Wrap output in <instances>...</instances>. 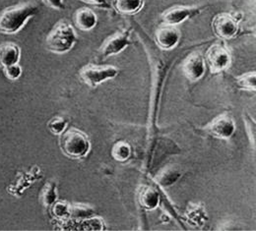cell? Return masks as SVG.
<instances>
[{
    "label": "cell",
    "mask_w": 256,
    "mask_h": 231,
    "mask_svg": "<svg viewBox=\"0 0 256 231\" xmlns=\"http://www.w3.org/2000/svg\"><path fill=\"white\" fill-rule=\"evenodd\" d=\"M40 11L36 4L27 2L4 9L0 13V33H19Z\"/></svg>",
    "instance_id": "obj_1"
},
{
    "label": "cell",
    "mask_w": 256,
    "mask_h": 231,
    "mask_svg": "<svg viewBox=\"0 0 256 231\" xmlns=\"http://www.w3.org/2000/svg\"><path fill=\"white\" fill-rule=\"evenodd\" d=\"M78 37L73 27L66 21L56 24L46 39V48L56 54H64L70 51L77 43Z\"/></svg>",
    "instance_id": "obj_2"
},
{
    "label": "cell",
    "mask_w": 256,
    "mask_h": 231,
    "mask_svg": "<svg viewBox=\"0 0 256 231\" xmlns=\"http://www.w3.org/2000/svg\"><path fill=\"white\" fill-rule=\"evenodd\" d=\"M60 147L66 157L77 160L87 156L91 145L85 133L76 128H70L60 134Z\"/></svg>",
    "instance_id": "obj_3"
},
{
    "label": "cell",
    "mask_w": 256,
    "mask_h": 231,
    "mask_svg": "<svg viewBox=\"0 0 256 231\" xmlns=\"http://www.w3.org/2000/svg\"><path fill=\"white\" fill-rule=\"evenodd\" d=\"M120 73L118 67L112 65H96L88 64L83 67L80 72L81 80L89 87L95 89L102 83L116 78Z\"/></svg>",
    "instance_id": "obj_4"
},
{
    "label": "cell",
    "mask_w": 256,
    "mask_h": 231,
    "mask_svg": "<svg viewBox=\"0 0 256 231\" xmlns=\"http://www.w3.org/2000/svg\"><path fill=\"white\" fill-rule=\"evenodd\" d=\"M130 43V32L128 30L114 33L112 35L108 37L100 47V60H104L110 56L118 54L124 48H126Z\"/></svg>",
    "instance_id": "obj_5"
},
{
    "label": "cell",
    "mask_w": 256,
    "mask_h": 231,
    "mask_svg": "<svg viewBox=\"0 0 256 231\" xmlns=\"http://www.w3.org/2000/svg\"><path fill=\"white\" fill-rule=\"evenodd\" d=\"M205 63L208 64L211 73H220L230 64V53L221 43L211 45L205 54Z\"/></svg>",
    "instance_id": "obj_6"
},
{
    "label": "cell",
    "mask_w": 256,
    "mask_h": 231,
    "mask_svg": "<svg viewBox=\"0 0 256 231\" xmlns=\"http://www.w3.org/2000/svg\"><path fill=\"white\" fill-rule=\"evenodd\" d=\"M212 29L218 37L230 39L234 37L238 32V22L230 14H218L212 21Z\"/></svg>",
    "instance_id": "obj_7"
},
{
    "label": "cell",
    "mask_w": 256,
    "mask_h": 231,
    "mask_svg": "<svg viewBox=\"0 0 256 231\" xmlns=\"http://www.w3.org/2000/svg\"><path fill=\"white\" fill-rule=\"evenodd\" d=\"M205 131L218 139H228L236 131V124L230 115L223 113L214 118L205 127Z\"/></svg>",
    "instance_id": "obj_8"
},
{
    "label": "cell",
    "mask_w": 256,
    "mask_h": 231,
    "mask_svg": "<svg viewBox=\"0 0 256 231\" xmlns=\"http://www.w3.org/2000/svg\"><path fill=\"white\" fill-rule=\"evenodd\" d=\"M201 11L199 7L188 6H174L166 9L162 14V21L166 25L176 26L184 23L186 20L190 19L198 15Z\"/></svg>",
    "instance_id": "obj_9"
},
{
    "label": "cell",
    "mask_w": 256,
    "mask_h": 231,
    "mask_svg": "<svg viewBox=\"0 0 256 231\" xmlns=\"http://www.w3.org/2000/svg\"><path fill=\"white\" fill-rule=\"evenodd\" d=\"M205 60L199 52L192 53L182 64L184 76L192 82L200 80L205 74Z\"/></svg>",
    "instance_id": "obj_10"
},
{
    "label": "cell",
    "mask_w": 256,
    "mask_h": 231,
    "mask_svg": "<svg viewBox=\"0 0 256 231\" xmlns=\"http://www.w3.org/2000/svg\"><path fill=\"white\" fill-rule=\"evenodd\" d=\"M155 38L162 49H172L178 43L180 33L176 26L164 24L156 31Z\"/></svg>",
    "instance_id": "obj_11"
},
{
    "label": "cell",
    "mask_w": 256,
    "mask_h": 231,
    "mask_svg": "<svg viewBox=\"0 0 256 231\" xmlns=\"http://www.w3.org/2000/svg\"><path fill=\"white\" fill-rule=\"evenodd\" d=\"M21 58V49L19 45L13 42H4L0 44V67L2 69L18 64Z\"/></svg>",
    "instance_id": "obj_12"
},
{
    "label": "cell",
    "mask_w": 256,
    "mask_h": 231,
    "mask_svg": "<svg viewBox=\"0 0 256 231\" xmlns=\"http://www.w3.org/2000/svg\"><path fill=\"white\" fill-rule=\"evenodd\" d=\"M74 22L81 31H91L96 27L98 23L96 13L89 8H81L76 11L74 15Z\"/></svg>",
    "instance_id": "obj_13"
},
{
    "label": "cell",
    "mask_w": 256,
    "mask_h": 231,
    "mask_svg": "<svg viewBox=\"0 0 256 231\" xmlns=\"http://www.w3.org/2000/svg\"><path fill=\"white\" fill-rule=\"evenodd\" d=\"M137 200L143 209L154 210L159 204V194L153 187L144 185L138 190Z\"/></svg>",
    "instance_id": "obj_14"
},
{
    "label": "cell",
    "mask_w": 256,
    "mask_h": 231,
    "mask_svg": "<svg viewBox=\"0 0 256 231\" xmlns=\"http://www.w3.org/2000/svg\"><path fill=\"white\" fill-rule=\"evenodd\" d=\"M110 4L120 14L133 15L142 9L144 0H110Z\"/></svg>",
    "instance_id": "obj_15"
},
{
    "label": "cell",
    "mask_w": 256,
    "mask_h": 231,
    "mask_svg": "<svg viewBox=\"0 0 256 231\" xmlns=\"http://www.w3.org/2000/svg\"><path fill=\"white\" fill-rule=\"evenodd\" d=\"M40 202L44 207H52L58 199L56 185L54 182H50L44 185L40 192Z\"/></svg>",
    "instance_id": "obj_16"
},
{
    "label": "cell",
    "mask_w": 256,
    "mask_h": 231,
    "mask_svg": "<svg viewBox=\"0 0 256 231\" xmlns=\"http://www.w3.org/2000/svg\"><path fill=\"white\" fill-rule=\"evenodd\" d=\"M130 147L126 142H118L112 150V156L116 161L124 162L130 156Z\"/></svg>",
    "instance_id": "obj_17"
},
{
    "label": "cell",
    "mask_w": 256,
    "mask_h": 231,
    "mask_svg": "<svg viewBox=\"0 0 256 231\" xmlns=\"http://www.w3.org/2000/svg\"><path fill=\"white\" fill-rule=\"evenodd\" d=\"M236 84L242 89L248 91H256V72H248L236 78Z\"/></svg>",
    "instance_id": "obj_18"
},
{
    "label": "cell",
    "mask_w": 256,
    "mask_h": 231,
    "mask_svg": "<svg viewBox=\"0 0 256 231\" xmlns=\"http://www.w3.org/2000/svg\"><path fill=\"white\" fill-rule=\"evenodd\" d=\"M67 127V120L62 117H54L48 123V128L54 135H60Z\"/></svg>",
    "instance_id": "obj_19"
},
{
    "label": "cell",
    "mask_w": 256,
    "mask_h": 231,
    "mask_svg": "<svg viewBox=\"0 0 256 231\" xmlns=\"http://www.w3.org/2000/svg\"><path fill=\"white\" fill-rule=\"evenodd\" d=\"M93 210L90 207L85 205H74L70 206V216L81 219V218H88L93 214Z\"/></svg>",
    "instance_id": "obj_20"
},
{
    "label": "cell",
    "mask_w": 256,
    "mask_h": 231,
    "mask_svg": "<svg viewBox=\"0 0 256 231\" xmlns=\"http://www.w3.org/2000/svg\"><path fill=\"white\" fill-rule=\"evenodd\" d=\"M3 72H4V75L5 77L10 80V81H16L18 80L21 75H22V67L18 64H14V65H11V66L6 67L4 69H2Z\"/></svg>",
    "instance_id": "obj_21"
},
{
    "label": "cell",
    "mask_w": 256,
    "mask_h": 231,
    "mask_svg": "<svg viewBox=\"0 0 256 231\" xmlns=\"http://www.w3.org/2000/svg\"><path fill=\"white\" fill-rule=\"evenodd\" d=\"M52 207V213L58 218L70 216V206L67 205L66 203H62V202L54 203Z\"/></svg>",
    "instance_id": "obj_22"
},
{
    "label": "cell",
    "mask_w": 256,
    "mask_h": 231,
    "mask_svg": "<svg viewBox=\"0 0 256 231\" xmlns=\"http://www.w3.org/2000/svg\"><path fill=\"white\" fill-rule=\"evenodd\" d=\"M164 175H166V176H160V183L162 185H170L178 177V174L174 170H168L166 172V174H164Z\"/></svg>",
    "instance_id": "obj_23"
},
{
    "label": "cell",
    "mask_w": 256,
    "mask_h": 231,
    "mask_svg": "<svg viewBox=\"0 0 256 231\" xmlns=\"http://www.w3.org/2000/svg\"><path fill=\"white\" fill-rule=\"evenodd\" d=\"M81 1L102 9H110L112 7L110 0H81Z\"/></svg>",
    "instance_id": "obj_24"
},
{
    "label": "cell",
    "mask_w": 256,
    "mask_h": 231,
    "mask_svg": "<svg viewBox=\"0 0 256 231\" xmlns=\"http://www.w3.org/2000/svg\"><path fill=\"white\" fill-rule=\"evenodd\" d=\"M44 3L52 9L62 10L64 9V0H44Z\"/></svg>",
    "instance_id": "obj_25"
}]
</instances>
